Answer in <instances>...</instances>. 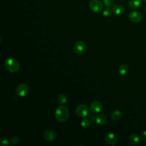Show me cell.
Instances as JSON below:
<instances>
[{
  "instance_id": "obj_19",
  "label": "cell",
  "mask_w": 146,
  "mask_h": 146,
  "mask_svg": "<svg viewBox=\"0 0 146 146\" xmlns=\"http://www.w3.org/2000/svg\"><path fill=\"white\" fill-rule=\"evenodd\" d=\"M112 9H111L110 7H107L103 11V15L104 17H110L112 15Z\"/></svg>"
},
{
  "instance_id": "obj_15",
  "label": "cell",
  "mask_w": 146,
  "mask_h": 146,
  "mask_svg": "<svg viewBox=\"0 0 146 146\" xmlns=\"http://www.w3.org/2000/svg\"><path fill=\"white\" fill-rule=\"evenodd\" d=\"M111 117L112 119L115 121L119 120L122 117V113L119 110H115L112 112L111 115Z\"/></svg>"
},
{
  "instance_id": "obj_14",
  "label": "cell",
  "mask_w": 146,
  "mask_h": 146,
  "mask_svg": "<svg viewBox=\"0 0 146 146\" xmlns=\"http://www.w3.org/2000/svg\"><path fill=\"white\" fill-rule=\"evenodd\" d=\"M128 141L132 145H135L138 144V143H139V141H140V139L137 135L133 133L129 136Z\"/></svg>"
},
{
  "instance_id": "obj_23",
  "label": "cell",
  "mask_w": 146,
  "mask_h": 146,
  "mask_svg": "<svg viewBox=\"0 0 146 146\" xmlns=\"http://www.w3.org/2000/svg\"><path fill=\"white\" fill-rule=\"evenodd\" d=\"M140 137L144 141H146V130L144 131L141 132V133L140 135Z\"/></svg>"
},
{
  "instance_id": "obj_24",
  "label": "cell",
  "mask_w": 146,
  "mask_h": 146,
  "mask_svg": "<svg viewBox=\"0 0 146 146\" xmlns=\"http://www.w3.org/2000/svg\"><path fill=\"white\" fill-rule=\"evenodd\" d=\"M144 2H145V3L146 4V0H144Z\"/></svg>"
},
{
  "instance_id": "obj_7",
  "label": "cell",
  "mask_w": 146,
  "mask_h": 146,
  "mask_svg": "<svg viewBox=\"0 0 146 146\" xmlns=\"http://www.w3.org/2000/svg\"><path fill=\"white\" fill-rule=\"evenodd\" d=\"M104 141L108 145H114L117 143L118 138L114 133L110 132L105 136Z\"/></svg>"
},
{
  "instance_id": "obj_22",
  "label": "cell",
  "mask_w": 146,
  "mask_h": 146,
  "mask_svg": "<svg viewBox=\"0 0 146 146\" xmlns=\"http://www.w3.org/2000/svg\"><path fill=\"white\" fill-rule=\"evenodd\" d=\"M103 3L107 7H111L115 2V0H103Z\"/></svg>"
},
{
  "instance_id": "obj_12",
  "label": "cell",
  "mask_w": 146,
  "mask_h": 146,
  "mask_svg": "<svg viewBox=\"0 0 146 146\" xmlns=\"http://www.w3.org/2000/svg\"><path fill=\"white\" fill-rule=\"evenodd\" d=\"M95 121L99 125H104L107 122V117L103 113H99L95 116Z\"/></svg>"
},
{
  "instance_id": "obj_11",
  "label": "cell",
  "mask_w": 146,
  "mask_h": 146,
  "mask_svg": "<svg viewBox=\"0 0 146 146\" xmlns=\"http://www.w3.org/2000/svg\"><path fill=\"white\" fill-rule=\"evenodd\" d=\"M143 0H128V6L130 9L135 10L138 9L142 4Z\"/></svg>"
},
{
  "instance_id": "obj_6",
  "label": "cell",
  "mask_w": 146,
  "mask_h": 146,
  "mask_svg": "<svg viewBox=\"0 0 146 146\" xmlns=\"http://www.w3.org/2000/svg\"><path fill=\"white\" fill-rule=\"evenodd\" d=\"M86 49V44L83 41H79L76 43L74 47V52L78 55L83 54Z\"/></svg>"
},
{
  "instance_id": "obj_16",
  "label": "cell",
  "mask_w": 146,
  "mask_h": 146,
  "mask_svg": "<svg viewBox=\"0 0 146 146\" xmlns=\"http://www.w3.org/2000/svg\"><path fill=\"white\" fill-rule=\"evenodd\" d=\"M119 72L121 75H126L128 73V67L125 64H121L119 67Z\"/></svg>"
},
{
  "instance_id": "obj_8",
  "label": "cell",
  "mask_w": 146,
  "mask_h": 146,
  "mask_svg": "<svg viewBox=\"0 0 146 146\" xmlns=\"http://www.w3.org/2000/svg\"><path fill=\"white\" fill-rule=\"evenodd\" d=\"M90 108L93 113H98L102 111V104L99 100H95L91 103Z\"/></svg>"
},
{
  "instance_id": "obj_21",
  "label": "cell",
  "mask_w": 146,
  "mask_h": 146,
  "mask_svg": "<svg viewBox=\"0 0 146 146\" xmlns=\"http://www.w3.org/2000/svg\"><path fill=\"white\" fill-rule=\"evenodd\" d=\"M0 144L2 146H10V143L7 139L5 137H1L0 139Z\"/></svg>"
},
{
  "instance_id": "obj_13",
  "label": "cell",
  "mask_w": 146,
  "mask_h": 146,
  "mask_svg": "<svg viewBox=\"0 0 146 146\" xmlns=\"http://www.w3.org/2000/svg\"><path fill=\"white\" fill-rule=\"evenodd\" d=\"M124 7L121 5H116L112 7V11L116 15H121L124 13Z\"/></svg>"
},
{
  "instance_id": "obj_3",
  "label": "cell",
  "mask_w": 146,
  "mask_h": 146,
  "mask_svg": "<svg viewBox=\"0 0 146 146\" xmlns=\"http://www.w3.org/2000/svg\"><path fill=\"white\" fill-rule=\"evenodd\" d=\"M90 108L84 104H79L76 108V113L80 117H87L90 115Z\"/></svg>"
},
{
  "instance_id": "obj_20",
  "label": "cell",
  "mask_w": 146,
  "mask_h": 146,
  "mask_svg": "<svg viewBox=\"0 0 146 146\" xmlns=\"http://www.w3.org/2000/svg\"><path fill=\"white\" fill-rule=\"evenodd\" d=\"M10 142L14 145L18 144L20 142V138L18 136H13L10 138Z\"/></svg>"
},
{
  "instance_id": "obj_2",
  "label": "cell",
  "mask_w": 146,
  "mask_h": 146,
  "mask_svg": "<svg viewBox=\"0 0 146 146\" xmlns=\"http://www.w3.org/2000/svg\"><path fill=\"white\" fill-rule=\"evenodd\" d=\"M5 67L10 72L14 73L19 69V63L17 60L14 58H7L5 61Z\"/></svg>"
},
{
  "instance_id": "obj_1",
  "label": "cell",
  "mask_w": 146,
  "mask_h": 146,
  "mask_svg": "<svg viewBox=\"0 0 146 146\" xmlns=\"http://www.w3.org/2000/svg\"><path fill=\"white\" fill-rule=\"evenodd\" d=\"M55 117L59 121L64 122L67 121L69 117L68 108L64 105L59 106L55 110Z\"/></svg>"
},
{
  "instance_id": "obj_10",
  "label": "cell",
  "mask_w": 146,
  "mask_h": 146,
  "mask_svg": "<svg viewBox=\"0 0 146 146\" xmlns=\"http://www.w3.org/2000/svg\"><path fill=\"white\" fill-rule=\"evenodd\" d=\"M44 139L49 142L54 141L56 138V134L54 130L47 129L44 133Z\"/></svg>"
},
{
  "instance_id": "obj_4",
  "label": "cell",
  "mask_w": 146,
  "mask_h": 146,
  "mask_svg": "<svg viewBox=\"0 0 146 146\" xmlns=\"http://www.w3.org/2000/svg\"><path fill=\"white\" fill-rule=\"evenodd\" d=\"M89 7L93 12L100 13L103 9V4L99 0H92L90 2Z\"/></svg>"
},
{
  "instance_id": "obj_5",
  "label": "cell",
  "mask_w": 146,
  "mask_h": 146,
  "mask_svg": "<svg viewBox=\"0 0 146 146\" xmlns=\"http://www.w3.org/2000/svg\"><path fill=\"white\" fill-rule=\"evenodd\" d=\"M29 92V88L27 84L21 83L18 86L16 89L17 94L20 97H24L28 94Z\"/></svg>"
},
{
  "instance_id": "obj_17",
  "label": "cell",
  "mask_w": 146,
  "mask_h": 146,
  "mask_svg": "<svg viewBox=\"0 0 146 146\" xmlns=\"http://www.w3.org/2000/svg\"><path fill=\"white\" fill-rule=\"evenodd\" d=\"M58 103L60 105H63L66 103L67 101V98L66 96L64 94H60L58 97Z\"/></svg>"
},
{
  "instance_id": "obj_18",
  "label": "cell",
  "mask_w": 146,
  "mask_h": 146,
  "mask_svg": "<svg viewBox=\"0 0 146 146\" xmlns=\"http://www.w3.org/2000/svg\"><path fill=\"white\" fill-rule=\"evenodd\" d=\"M81 125L84 128H88L91 125V121L87 117H84L81 121Z\"/></svg>"
},
{
  "instance_id": "obj_9",
  "label": "cell",
  "mask_w": 146,
  "mask_h": 146,
  "mask_svg": "<svg viewBox=\"0 0 146 146\" xmlns=\"http://www.w3.org/2000/svg\"><path fill=\"white\" fill-rule=\"evenodd\" d=\"M129 19L133 23H139L142 19V15L138 11H133L129 13Z\"/></svg>"
}]
</instances>
